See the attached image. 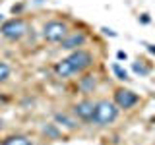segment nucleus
<instances>
[{"instance_id": "f8f14e48", "label": "nucleus", "mask_w": 155, "mask_h": 145, "mask_svg": "<svg viewBox=\"0 0 155 145\" xmlns=\"http://www.w3.org/2000/svg\"><path fill=\"white\" fill-rule=\"evenodd\" d=\"M113 72L116 76H118V79H128V74H126V70H122V68H120L118 64H114L113 66Z\"/></svg>"}, {"instance_id": "1a4fd4ad", "label": "nucleus", "mask_w": 155, "mask_h": 145, "mask_svg": "<svg viewBox=\"0 0 155 145\" xmlns=\"http://www.w3.org/2000/svg\"><path fill=\"white\" fill-rule=\"evenodd\" d=\"M95 85H97V81H95L93 76H84L80 79V89L84 91V93H91V91L95 89Z\"/></svg>"}, {"instance_id": "9d476101", "label": "nucleus", "mask_w": 155, "mask_h": 145, "mask_svg": "<svg viewBox=\"0 0 155 145\" xmlns=\"http://www.w3.org/2000/svg\"><path fill=\"white\" fill-rule=\"evenodd\" d=\"M54 120H56V124H58V126H64L66 130H74V128H76V122H74L72 118H68L66 114H56V116H54Z\"/></svg>"}, {"instance_id": "423d86ee", "label": "nucleus", "mask_w": 155, "mask_h": 145, "mask_svg": "<svg viewBox=\"0 0 155 145\" xmlns=\"http://www.w3.org/2000/svg\"><path fill=\"white\" fill-rule=\"evenodd\" d=\"M72 112H74V116H78L80 120H84V122H91V118H93V114H95V103L89 101V99H84L78 105H74Z\"/></svg>"}, {"instance_id": "0eeeda50", "label": "nucleus", "mask_w": 155, "mask_h": 145, "mask_svg": "<svg viewBox=\"0 0 155 145\" xmlns=\"http://www.w3.org/2000/svg\"><path fill=\"white\" fill-rule=\"evenodd\" d=\"M85 33L78 31V33H68V37L64 39V41L60 43V47L64 48V50H78L80 47L85 45Z\"/></svg>"}, {"instance_id": "7ed1b4c3", "label": "nucleus", "mask_w": 155, "mask_h": 145, "mask_svg": "<svg viewBox=\"0 0 155 145\" xmlns=\"http://www.w3.org/2000/svg\"><path fill=\"white\" fill-rule=\"evenodd\" d=\"M0 35L8 39V41H19L21 37L27 35V23L21 18L8 19V21H4L0 25Z\"/></svg>"}, {"instance_id": "ddd939ff", "label": "nucleus", "mask_w": 155, "mask_h": 145, "mask_svg": "<svg viewBox=\"0 0 155 145\" xmlns=\"http://www.w3.org/2000/svg\"><path fill=\"white\" fill-rule=\"evenodd\" d=\"M134 72H138V74H142V76H145V74H147V68H143L142 64H134Z\"/></svg>"}, {"instance_id": "dca6fc26", "label": "nucleus", "mask_w": 155, "mask_h": 145, "mask_svg": "<svg viewBox=\"0 0 155 145\" xmlns=\"http://www.w3.org/2000/svg\"><path fill=\"white\" fill-rule=\"evenodd\" d=\"M0 128H2V120H0Z\"/></svg>"}, {"instance_id": "f03ea898", "label": "nucleus", "mask_w": 155, "mask_h": 145, "mask_svg": "<svg viewBox=\"0 0 155 145\" xmlns=\"http://www.w3.org/2000/svg\"><path fill=\"white\" fill-rule=\"evenodd\" d=\"M118 118V106L110 101H99L95 103V114L91 118V122L95 126H109Z\"/></svg>"}, {"instance_id": "f257e3e1", "label": "nucleus", "mask_w": 155, "mask_h": 145, "mask_svg": "<svg viewBox=\"0 0 155 145\" xmlns=\"http://www.w3.org/2000/svg\"><path fill=\"white\" fill-rule=\"evenodd\" d=\"M91 66H93V54L84 48H78V50H72V54H68L66 58H62L60 62H56L54 72L58 77H70L74 74L85 72Z\"/></svg>"}, {"instance_id": "39448f33", "label": "nucleus", "mask_w": 155, "mask_h": 145, "mask_svg": "<svg viewBox=\"0 0 155 145\" xmlns=\"http://www.w3.org/2000/svg\"><path fill=\"white\" fill-rule=\"evenodd\" d=\"M138 101H140V97L136 95L134 91H130V89L120 87V89L114 91V105L118 106V108L128 110V108H132V106L138 105Z\"/></svg>"}, {"instance_id": "6e6552de", "label": "nucleus", "mask_w": 155, "mask_h": 145, "mask_svg": "<svg viewBox=\"0 0 155 145\" xmlns=\"http://www.w3.org/2000/svg\"><path fill=\"white\" fill-rule=\"evenodd\" d=\"M0 145H33V141L27 135H10V137H6Z\"/></svg>"}, {"instance_id": "4468645a", "label": "nucleus", "mask_w": 155, "mask_h": 145, "mask_svg": "<svg viewBox=\"0 0 155 145\" xmlns=\"http://www.w3.org/2000/svg\"><path fill=\"white\" fill-rule=\"evenodd\" d=\"M118 58H120V60H126V52L120 50V52H118Z\"/></svg>"}, {"instance_id": "20e7f679", "label": "nucleus", "mask_w": 155, "mask_h": 145, "mask_svg": "<svg viewBox=\"0 0 155 145\" xmlns=\"http://www.w3.org/2000/svg\"><path fill=\"white\" fill-rule=\"evenodd\" d=\"M66 37H68V25L60 19L47 21L43 27V39L47 43H62Z\"/></svg>"}, {"instance_id": "2eb2a0df", "label": "nucleus", "mask_w": 155, "mask_h": 145, "mask_svg": "<svg viewBox=\"0 0 155 145\" xmlns=\"http://www.w3.org/2000/svg\"><path fill=\"white\" fill-rule=\"evenodd\" d=\"M0 103H6V97L4 95H0Z\"/></svg>"}, {"instance_id": "9b49d317", "label": "nucleus", "mask_w": 155, "mask_h": 145, "mask_svg": "<svg viewBox=\"0 0 155 145\" xmlns=\"http://www.w3.org/2000/svg\"><path fill=\"white\" fill-rule=\"evenodd\" d=\"M10 66L6 64L4 60H0V83H4V81H8V77H10Z\"/></svg>"}]
</instances>
